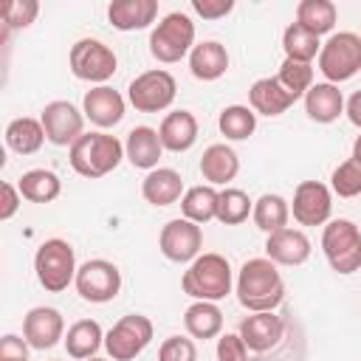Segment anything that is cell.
Wrapping results in <instances>:
<instances>
[{
	"label": "cell",
	"instance_id": "cell-29",
	"mask_svg": "<svg viewBox=\"0 0 361 361\" xmlns=\"http://www.w3.org/2000/svg\"><path fill=\"white\" fill-rule=\"evenodd\" d=\"M183 327L192 338H217L223 330V310L217 302H192L183 310Z\"/></svg>",
	"mask_w": 361,
	"mask_h": 361
},
{
	"label": "cell",
	"instance_id": "cell-37",
	"mask_svg": "<svg viewBox=\"0 0 361 361\" xmlns=\"http://www.w3.org/2000/svg\"><path fill=\"white\" fill-rule=\"evenodd\" d=\"M276 79L290 90L296 93L299 99L313 87V65L310 62H293V59H282L279 71H276Z\"/></svg>",
	"mask_w": 361,
	"mask_h": 361
},
{
	"label": "cell",
	"instance_id": "cell-36",
	"mask_svg": "<svg viewBox=\"0 0 361 361\" xmlns=\"http://www.w3.org/2000/svg\"><path fill=\"white\" fill-rule=\"evenodd\" d=\"M254 212V200L234 186H226L217 197V220L223 226H240L248 220V214Z\"/></svg>",
	"mask_w": 361,
	"mask_h": 361
},
{
	"label": "cell",
	"instance_id": "cell-39",
	"mask_svg": "<svg viewBox=\"0 0 361 361\" xmlns=\"http://www.w3.org/2000/svg\"><path fill=\"white\" fill-rule=\"evenodd\" d=\"M39 14L37 0H8L3 6V23L8 28H28Z\"/></svg>",
	"mask_w": 361,
	"mask_h": 361
},
{
	"label": "cell",
	"instance_id": "cell-14",
	"mask_svg": "<svg viewBox=\"0 0 361 361\" xmlns=\"http://www.w3.org/2000/svg\"><path fill=\"white\" fill-rule=\"evenodd\" d=\"M290 214L299 226H324L333 214V192L322 180H302L293 189Z\"/></svg>",
	"mask_w": 361,
	"mask_h": 361
},
{
	"label": "cell",
	"instance_id": "cell-26",
	"mask_svg": "<svg viewBox=\"0 0 361 361\" xmlns=\"http://www.w3.org/2000/svg\"><path fill=\"white\" fill-rule=\"evenodd\" d=\"M305 113L310 121L316 124H330L344 113V96L338 90V85L330 82H316L307 93H305Z\"/></svg>",
	"mask_w": 361,
	"mask_h": 361
},
{
	"label": "cell",
	"instance_id": "cell-13",
	"mask_svg": "<svg viewBox=\"0 0 361 361\" xmlns=\"http://www.w3.org/2000/svg\"><path fill=\"white\" fill-rule=\"evenodd\" d=\"M158 248L169 262H195L200 257L203 248V231L197 223L186 220V217H175L169 223H164L161 234H158Z\"/></svg>",
	"mask_w": 361,
	"mask_h": 361
},
{
	"label": "cell",
	"instance_id": "cell-34",
	"mask_svg": "<svg viewBox=\"0 0 361 361\" xmlns=\"http://www.w3.org/2000/svg\"><path fill=\"white\" fill-rule=\"evenodd\" d=\"M282 51H285V59L313 62V59H319L322 42H319V37H313L310 31H305L299 23H290L285 28V34H282Z\"/></svg>",
	"mask_w": 361,
	"mask_h": 361
},
{
	"label": "cell",
	"instance_id": "cell-16",
	"mask_svg": "<svg viewBox=\"0 0 361 361\" xmlns=\"http://www.w3.org/2000/svg\"><path fill=\"white\" fill-rule=\"evenodd\" d=\"M124 96L118 90H113L110 85H96L85 93L82 99V113L90 124H96L99 130L116 127L124 118Z\"/></svg>",
	"mask_w": 361,
	"mask_h": 361
},
{
	"label": "cell",
	"instance_id": "cell-11",
	"mask_svg": "<svg viewBox=\"0 0 361 361\" xmlns=\"http://www.w3.org/2000/svg\"><path fill=\"white\" fill-rule=\"evenodd\" d=\"M73 285H76V293L85 302L104 305V302L118 296V290H121V271L110 259H87V262L79 265Z\"/></svg>",
	"mask_w": 361,
	"mask_h": 361
},
{
	"label": "cell",
	"instance_id": "cell-28",
	"mask_svg": "<svg viewBox=\"0 0 361 361\" xmlns=\"http://www.w3.org/2000/svg\"><path fill=\"white\" fill-rule=\"evenodd\" d=\"M48 138H45V130H42L39 118L20 116V118H11L8 127H6V147L17 155H34V152H39V147Z\"/></svg>",
	"mask_w": 361,
	"mask_h": 361
},
{
	"label": "cell",
	"instance_id": "cell-38",
	"mask_svg": "<svg viewBox=\"0 0 361 361\" xmlns=\"http://www.w3.org/2000/svg\"><path fill=\"white\" fill-rule=\"evenodd\" d=\"M330 192H336L338 197L361 195V161H355V158L341 161L330 175Z\"/></svg>",
	"mask_w": 361,
	"mask_h": 361
},
{
	"label": "cell",
	"instance_id": "cell-22",
	"mask_svg": "<svg viewBox=\"0 0 361 361\" xmlns=\"http://www.w3.org/2000/svg\"><path fill=\"white\" fill-rule=\"evenodd\" d=\"M183 178L178 169H169V166H158L152 172L144 175L141 180V195L149 206H172L183 197Z\"/></svg>",
	"mask_w": 361,
	"mask_h": 361
},
{
	"label": "cell",
	"instance_id": "cell-12",
	"mask_svg": "<svg viewBox=\"0 0 361 361\" xmlns=\"http://www.w3.org/2000/svg\"><path fill=\"white\" fill-rule=\"evenodd\" d=\"M39 121H42L45 138L54 147H68L71 149L85 135V113L76 104L65 102V99L48 102L39 113Z\"/></svg>",
	"mask_w": 361,
	"mask_h": 361
},
{
	"label": "cell",
	"instance_id": "cell-30",
	"mask_svg": "<svg viewBox=\"0 0 361 361\" xmlns=\"http://www.w3.org/2000/svg\"><path fill=\"white\" fill-rule=\"evenodd\" d=\"M251 217H254V226L265 234L282 231V228H288V220H290V203L276 192H265L254 200Z\"/></svg>",
	"mask_w": 361,
	"mask_h": 361
},
{
	"label": "cell",
	"instance_id": "cell-10",
	"mask_svg": "<svg viewBox=\"0 0 361 361\" xmlns=\"http://www.w3.org/2000/svg\"><path fill=\"white\" fill-rule=\"evenodd\" d=\"M178 93V82L169 71L164 68H152L138 73L130 87H127V102L138 110V113H161L175 102Z\"/></svg>",
	"mask_w": 361,
	"mask_h": 361
},
{
	"label": "cell",
	"instance_id": "cell-5",
	"mask_svg": "<svg viewBox=\"0 0 361 361\" xmlns=\"http://www.w3.org/2000/svg\"><path fill=\"white\" fill-rule=\"evenodd\" d=\"M195 45V23L183 11H169L149 34V54L164 65L180 62L192 54Z\"/></svg>",
	"mask_w": 361,
	"mask_h": 361
},
{
	"label": "cell",
	"instance_id": "cell-21",
	"mask_svg": "<svg viewBox=\"0 0 361 361\" xmlns=\"http://www.w3.org/2000/svg\"><path fill=\"white\" fill-rule=\"evenodd\" d=\"M158 135H161V144L164 149L169 152H186L195 147L197 141V118L192 110H172L161 118V127H158Z\"/></svg>",
	"mask_w": 361,
	"mask_h": 361
},
{
	"label": "cell",
	"instance_id": "cell-19",
	"mask_svg": "<svg viewBox=\"0 0 361 361\" xmlns=\"http://www.w3.org/2000/svg\"><path fill=\"white\" fill-rule=\"evenodd\" d=\"M282 333H285V322L274 310L251 313V316H245L240 322V336H243V341H245V347L251 353H268L271 347L279 344Z\"/></svg>",
	"mask_w": 361,
	"mask_h": 361
},
{
	"label": "cell",
	"instance_id": "cell-47",
	"mask_svg": "<svg viewBox=\"0 0 361 361\" xmlns=\"http://www.w3.org/2000/svg\"><path fill=\"white\" fill-rule=\"evenodd\" d=\"M87 361H107V358H99V355H93V358H87Z\"/></svg>",
	"mask_w": 361,
	"mask_h": 361
},
{
	"label": "cell",
	"instance_id": "cell-1",
	"mask_svg": "<svg viewBox=\"0 0 361 361\" xmlns=\"http://www.w3.org/2000/svg\"><path fill=\"white\" fill-rule=\"evenodd\" d=\"M234 293H237V302L251 313L276 310L285 299V279L279 274V265L271 262L268 257L245 259L243 268L237 271Z\"/></svg>",
	"mask_w": 361,
	"mask_h": 361
},
{
	"label": "cell",
	"instance_id": "cell-9",
	"mask_svg": "<svg viewBox=\"0 0 361 361\" xmlns=\"http://www.w3.org/2000/svg\"><path fill=\"white\" fill-rule=\"evenodd\" d=\"M152 336L155 327L144 313H127L104 333V350L113 361H133L149 347Z\"/></svg>",
	"mask_w": 361,
	"mask_h": 361
},
{
	"label": "cell",
	"instance_id": "cell-42",
	"mask_svg": "<svg viewBox=\"0 0 361 361\" xmlns=\"http://www.w3.org/2000/svg\"><path fill=\"white\" fill-rule=\"evenodd\" d=\"M192 11L203 20H220L234 11V0H192Z\"/></svg>",
	"mask_w": 361,
	"mask_h": 361
},
{
	"label": "cell",
	"instance_id": "cell-41",
	"mask_svg": "<svg viewBox=\"0 0 361 361\" xmlns=\"http://www.w3.org/2000/svg\"><path fill=\"white\" fill-rule=\"evenodd\" d=\"M217 361H248V347L240 333H223L217 338Z\"/></svg>",
	"mask_w": 361,
	"mask_h": 361
},
{
	"label": "cell",
	"instance_id": "cell-35",
	"mask_svg": "<svg viewBox=\"0 0 361 361\" xmlns=\"http://www.w3.org/2000/svg\"><path fill=\"white\" fill-rule=\"evenodd\" d=\"M217 127L228 141H245L257 130V113L245 104H228L220 110Z\"/></svg>",
	"mask_w": 361,
	"mask_h": 361
},
{
	"label": "cell",
	"instance_id": "cell-31",
	"mask_svg": "<svg viewBox=\"0 0 361 361\" xmlns=\"http://www.w3.org/2000/svg\"><path fill=\"white\" fill-rule=\"evenodd\" d=\"M17 189H20L23 200H28V203H51V200L59 197L62 180L51 169H28V172L20 175Z\"/></svg>",
	"mask_w": 361,
	"mask_h": 361
},
{
	"label": "cell",
	"instance_id": "cell-40",
	"mask_svg": "<svg viewBox=\"0 0 361 361\" xmlns=\"http://www.w3.org/2000/svg\"><path fill=\"white\" fill-rule=\"evenodd\" d=\"M158 361H197V347L186 336H169L158 347Z\"/></svg>",
	"mask_w": 361,
	"mask_h": 361
},
{
	"label": "cell",
	"instance_id": "cell-3",
	"mask_svg": "<svg viewBox=\"0 0 361 361\" xmlns=\"http://www.w3.org/2000/svg\"><path fill=\"white\" fill-rule=\"evenodd\" d=\"M121 158H124V144L116 135H107L102 130L85 133L68 149L71 169L82 178H104L121 164Z\"/></svg>",
	"mask_w": 361,
	"mask_h": 361
},
{
	"label": "cell",
	"instance_id": "cell-24",
	"mask_svg": "<svg viewBox=\"0 0 361 361\" xmlns=\"http://www.w3.org/2000/svg\"><path fill=\"white\" fill-rule=\"evenodd\" d=\"M240 172V158L228 144H212L200 155V175L209 186H228Z\"/></svg>",
	"mask_w": 361,
	"mask_h": 361
},
{
	"label": "cell",
	"instance_id": "cell-20",
	"mask_svg": "<svg viewBox=\"0 0 361 361\" xmlns=\"http://www.w3.org/2000/svg\"><path fill=\"white\" fill-rule=\"evenodd\" d=\"M164 155V144H161V135L155 127H147V124H138L127 133V141H124V158L135 166V169H158V158Z\"/></svg>",
	"mask_w": 361,
	"mask_h": 361
},
{
	"label": "cell",
	"instance_id": "cell-17",
	"mask_svg": "<svg viewBox=\"0 0 361 361\" xmlns=\"http://www.w3.org/2000/svg\"><path fill=\"white\" fill-rule=\"evenodd\" d=\"M296 93H290L276 76H262L248 87V107L257 116H282L290 104H296Z\"/></svg>",
	"mask_w": 361,
	"mask_h": 361
},
{
	"label": "cell",
	"instance_id": "cell-23",
	"mask_svg": "<svg viewBox=\"0 0 361 361\" xmlns=\"http://www.w3.org/2000/svg\"><path fill=\"white\" fill-rule=\"evenodd\" d=\"M158 17L155 0H113L107 6V20L116 31H141Z\"/></svg>",
	"mask_w": 361,
	"mask_h": 361
},
{
	"label": "cell",
	"instance_id": "cell-43",
	"mask_svg": "<svg viewBox=\"0 0 361 361\" xmlns=\"http://www.w3.org/2000/svg\"><path fill=\"white\" fill-rule=\"evenodd\" d=\"M28 341L14 336V333H6L0 338V361H28Z\"/></svg>",
	"mask_w": 361,
	"mask_h": 361
},
{
	"label": "cell",
	"instance_id": "cell-2",
	"mask_svg": "<svg viewBox=\"0 0 361 361\" xmlns=\"http://www.w3.org/2000/svg\"><path fill=\"white\" fill-rule=\"evenodd\" d=\"M180 288L195 302H220L234 288V271L223 254H200L180 276Z\"/></svg>",
	"mask_w": 361,
	"mask_h": 361
},
{
	"label": "cell",
	"instance_id": "cell-18",
	"mask_svg": "<svg viewBox=\"0 0 361 361\" xmlns=\"http://www.w3.org/2000/svg\"><path fill=\"white\" fill-rule=\"evenodd\" d=\"M265 257L276 265H288V268H296L302 262H307L310 257V240L302 228H282V231H274L268 234L265 240Z\"/></svg>",
	"mask_w": 361,
	"mask_h": 361
},
{
	"label": "cell",
	"instance_id": "cell-27",
	"mask_svg": "<svg viewBox=\"0 0 361 361\" xmlns=\"http://www.w3.org/2000/svg\"><path fill=\"white\" fill-rule=\"evenodd\" d=\"M62 344H65V350H68L71 358L87 361V358H93V355L99 353V347L104 344V333H102L99 322H93V319H79V322H73V324L68 327Z\"/></svg>",
	"mask_w": 361,
	"mask_h": 361
},
{
	"label": "cell",
	"instance_id": "cell-8",
	"mask_svg": "<svg viewBox=\"0 0 361 361\" xmlns=\"http://www.w3.org/2000/svg\"><path fill=\"white\" fill-rule=\"evenodd\" d=\"M68 65H71V73L76 79L90 82V85H104L116 73L118 59L107 42H102L96 37H82L71 45Z\"/></svg>",
	"mask_w": 361,
	"mask_h": 361
},
{
	"label": "cell",
	"instance_id": "cell-44",
	"mask_svg": "<svg viewBox=\"0 0 361 361\" xmlns=\"http://www.w3.org/2000/svg\"><path fill=\"white\" fill-rule=\"evenodd\" d=\"M20 203H23V195H20L17 183L6 180V183H3V203H0V220H11V217L17 214V209H20Z\"/></svg>",
	"mask_w": 361,
	"mask_h": 361
},
{
	"label": "cell",
	"instance_id": "cell-32",
	"mask_svg": "<svg viewBox=\"0 0 361 361\" xmlns=\"http://www.w3.org/2000/svg\"><path fill=\"white\" fill-rule=\"evenodd\" d=\"M217 197L220 192L209 183H200V186H189L180 197V212L186 220L203 226L209 220H217Z\"/></svg>",
	"mask_w": 361,
	"mask_h": 361
},
{
	"label": "cell",
	"instance_id": "cell-15",
	"mask_svg": "<svg viewBox=\"0 0 361 361\" xmlns=\"http://www.w3.org/2000/svg\"><path fill=\"white\" fill-rule=\"evenodd\" d=\"M23 338L34 347V350H51L59 341H65V319L56 307L39 305L31 307L23 316Z\"/></svg>",
	"mask_w": 361,
	"mask_h": 361
},
{
	"label": "cell",
	"instance_id": "cell-45",
	"mask_svg": "<svg viewBox=\"0 0 361 361\" xmlns=\"http://www.w3.org/2000/svg\"><path fill=\"white\" fill-rule=\"evenodd\" d=\"M344 113H347L350 124L361 130V90H355V93L347 99V104H344Z\"/></svg>",
	"mask_w": 361,
	"mask_h": 361
},
{
	"label": "cell",
	"instance_id": "cell-4",
	"mask_svg": "<svg viewBox=\"0 0 361 361\" xmlns=\"http://www.w3.org/2000/svg\"><path fill=\"white\" fill-rule=\"evenodd\" d=\"M34 271H37V282L48 293L65 290L76 279V271H79L73 245L68 240H62V237L45 240L34 254Z\"/></svg>",
	"mask_w": 361,
	"mask_h": 361
},
{
	"label": "cell",
	"instance_id": "cell-33",
	"mask_svg": "<svg viewBox=\"0 0 361 361\" xmlns=\"http://www.w3.org/2000/svg\"><path fill=\"white\" fill-rule=\"evenodd\" d=\"M336 3L333 0H302L296 6V23L310 31L313 37H322V34H330L333 25H336Z\"/></svg>",
	"mask_w": 361,
	"mask_h": 361
},
{
	"label": "cell",
	"instance_id": "cell-46",
	"mask_svg": "<svg viewBox=\"0 0 361 361\" xmlns=\"http://www.w3.org/2000/svg\"><path fill=\"white\" fill-rule=\"evenodd\" d=\"M350 158H355V161H361V133H358V138L353 141V155Z\"/></svg>",
	"mask_w": 361,
	"mask_h": 361
},
{
	"label": "cell",
	"instance_id": "cell-25",
	"mask_svg": "<svg viewBox=\"0 0 361 361\" xmlns=\"http://www.w3.org/2000/svg\"><path fill=\"white\" fill-rule=\"evenodd\" d=\"M189 71L200 82H214L228 71V51L217 39H203L189 54Z\"/></svg>",
	"mask_w": 361,
	"mask_h": 361
},
{
	"label": "cell",
	"instance_id": "cell-7",
	"mask_svg": "<svg viewBox=\"0 0 361 361\" xmlns=\"http://www.w3.org/2000/svg\"><path fill=\"white\" fill-rule=\"evenodd\" d=\"M319 71L330 85L353 79L361 71V34L355 31L330 34V39L322 42L319 51Z\"/></svg>",
	"mask_w": 361,
	"mask_h": 361
},
{
	"label": "cell",
	"instance_id": "cell-6",
	"mask_svg": "<svg viewBox=\"0 0 361 361\" xmlns=\"http://www.w3.org/2000/svg\"><path fill=\"white\" fill-rule=\"evenodd\" d=\"M322 251L336 274H355L361 268V228L344 217L330 220L322 231Z\"/></svg>",
	"mask_w": 361,
	"mask_h": 361
}]
</instances>
